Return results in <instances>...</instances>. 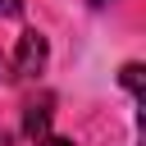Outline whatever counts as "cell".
Wrapping results in <instances>:
<instances>
[{
  "mask_svg": "<svg viewBox=\"0 0 146 146\" xmlns=\"http://www.w3.org/2000/svg\"><path fill=\"white\" fill-rule=\"evenodd\" d=\"M41 68H46V36L41 32H23L14 55H9V73L14 78H36Z\"/></svg>",
  "mask_w": 146,
  "mask_h": 146,
  "instance_id": "1",
  "label": "cell"
},
{
  "mask_svg": "<svg viewBox=\"0 0 146 146\" xmlns=\"http://www.w3.org/2000/svg\"><path fill=\"white\" fill-rule=\"evenodd\" d=\"M36 146H73V141H68V137H41Z\"/></svg>",
  "mask_w": 146,
  "mask_h": 146,
  "instance_id": "2",
  "label": "cell"
},
{
  "mask_svg": "<svg viewBox=\"0 0 146 146\" xmlns=\"http://www.w3.org/2000/svg\"><path fill=\"white\" fill-rule=\"evenodd\" d=\"M18 5L23 0H0V14H18Z\"/></svg>",
  "mask_w": 146,
  "mask_h": 146,
  "instance_id": "3",
  "label": "cell"
},
{
  "mask_svg": "<svg viewBox=\"0 0 146 146\" xmlns=\"http://www.w3.org/2000/svg\"><path fill=\"white\" fill-rule=\"evenodd\" d=\"M9 78H14V73H9V59L0 55V82H9Z\"/></svg>",
  "mask_w": 146,
  "mask_h": 146,
  "instance_id": "4",
  "label": "cell"
}]
</instances>
